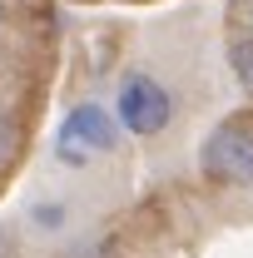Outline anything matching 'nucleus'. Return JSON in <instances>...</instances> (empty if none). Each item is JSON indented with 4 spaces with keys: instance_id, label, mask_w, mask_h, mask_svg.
Returning <instances> with one entry per match:
<instances>
[{
    "instance_id": "nucleus-4",
    "label": "nucleus",
    "mask_w": 253,
    "mask_h": 258,
    "mask_svg": "<svg viewBox=\"0 0 253 258\" xmlns=\"http://www.w3.org/2000/svg\"><path fill=\"white\" fill-rule=\"evenodd\" d=\"M228 70L238 80V90L253 99V30H238L228 35Z\"/></svg>"
},
{
    "instance_id": "nucleus-2",
    "label": "nucleus",
    "mask_w": 253,
    "mask_h": 258,
    "mask_svg": "<svg viewBox=\"0 0 253 258\" xmlns=\"http://www.w3.org/2000/svg\"><path fill=\"white\" fill-rule=\"evenodd\" d=\"M114 119L134 139H159L164 129L174 124V95H169V85L159 75H149V70H124L119 90H114Z\"/></svg>"
},
{
    "instance_id": "nucleus-6",
    "label": "nucleus",
    "mask_w": 253,
    "mask_h": 258,
    "mask_svg": "<svg viewBox=\"0 0 253 258\" xmlns=\"http://www.w3.org/2000/svg\"><path fill=\"white\" fill-rule=\"evenodd\" d=\"M15 144H20V129H15V119L0 109V174L10 169V159H15Z\"/></svg>"
},
{
    "instance_id": "nucleus-5",
    "label": "nucleus",
    "mask_w": 253,
    "mask_h": 258,
    "mask_svg": "<svg viewBox=\"0 0 253 258\" xmlns=\"http://www.w3.org/2000/svg\"><path fill=\"white\" fill-rule=\"evenodd\" d=\"M30 224L40 228V233H55V228L70 224V209H65V204H55V199H50V204H35V209H30Z\"/></svg>"
},
{
    "instance_id": "nucleus-1",
    "label": "nucleus",
    "mask_w": 253,
    "mask_h": 258,
    "mask_svg": "<svg viewBox=\"0 0 253 258\" xmlns=\"http://www.w3.org/2000/svg\"><path fill=\"white\" fill-rule=\"evenodd\" d=\"M199 174L214 189L253 194V119H219L199 144Z\"/></svg>"
},
{
    "instance_id": "nucleus-7",
    "label": "nucleus",
    "mask_w": 253,
    "mask_h": 258,
    "mask_svg": "<svg viewBox=\"0 0 253 258\" xmlns=\"http://www.w3.org/2000/svg\"><path fill=\"white\" fill-rule=\"evenodd\" d=\"M233 20H238L243 30H253V0H233Z\"/></svg>"
},
{
    "instance_id": "nucleus-3",
    "label": "nucleus",
    "mask_w": 253,
    "mask_h": 258,
    "mask_svg": "<svg viewBox=\"0 0 253 258\" xmlns=\"http://www.w3.org/2000/svg\"><path fill=\"white\" fill-rule=\"evenodd\" d=\"M119 149V119L104 109V104H75L60 124V139H55V154L70 169H85L99 154H114Z\"/></svg>"
}]
</instances>
